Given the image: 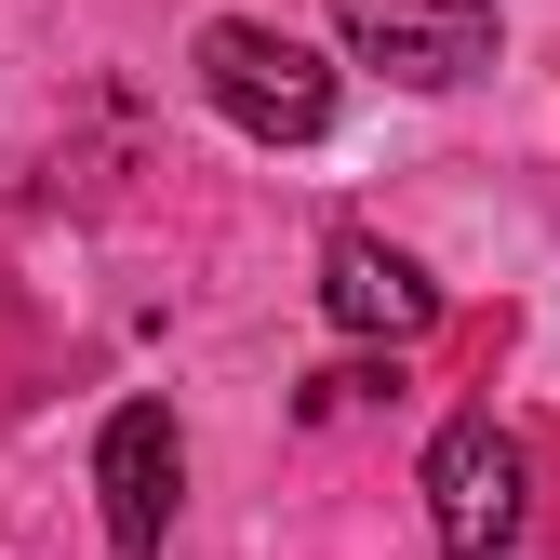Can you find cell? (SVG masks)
<instances>
[{"label": "cell", "mask_w": 560, "mask_h": 560, "mask_svg": "<svg viewBox=\"0 0 560 560\" xmlns=\"http://www.w3.org/2000/svg\"><path fill=\"white\" fill-rule=\"evenodd\" d=\"M200 94H214L254 148H320L334 133V54H307L267 14H214L200 27Z\"/></svg>", "instance_id": "cell-1"}, {"label": "cell", "mask_w": 560, "mask_h": 560, "mask_svg": "<svg viewBox=\"0 0 560 560\" xmlns=\"http://www.w3.org/2000/svg\"><path fill=\"white\" fill-rule=\"evenodd\" d=\"M334 40L400 94H454L494 67V0H334Z\"/></svg>", "instance_id": "cell-2"}, {"label": "cell", "mask_w": 560, "mask_h": 560, "mask_svg": "<svg viewBox=\"0 0 560 560\" xmlns=\"http://www.w3.org/2000/svg\"><path fill=\"white\" fill-rule=\"evenodd\" d=\"M521 441L494 428V413H454V428L428 441V534H441V560H494V547H521Z\"/></svg>", "instance_id": "cell-3"}, {"label": "cell", "mask_w": 560, "mask_h": 560, "mask_svg": "<svg viewBox=\"0 0 560 560\" xmlns=\"http://www.w3.org/2000/svg\"><path fill=\"white\" fill-rule=\"evenodd\" d=\"M94 494H107V547L120 560H161L174 494H187V441H174V400H120L94 428Z\"/></svg>", "instance_id": "cell-4"}, {"label": "cell", "mask_w": 560, "mask_h": 560, "mask_svg": "<svg viewBox=\"0 0 560 560\" xmlns=\"http://www.w3.org/2000/svg\"><path fill=\"white\" fill-rule=\"evenodd\" d=\"M320 307H334V334H374V347H413V334L441 320V280L413 267L400 241H361V228H347V241L320 254Z\"/></svg>", "instance_id": "cell-5"}, {"label": "cell", "mask_w": 560, "mask_h": 560, "mask_svg": "<svg viewBox=\"0 0 560 560\" xmlns=\"http://www.w3.org/2000/svg\"><path fill=\"white\" fill-rule=\"evenodd\" d=\"M374 400H400V347H387V361H334V374H307V428H347V413H374Z\"/></svg>", "instance_id": "cell-6"}]
</instances>
